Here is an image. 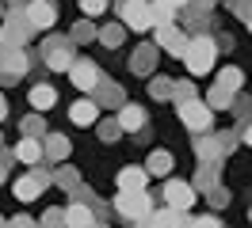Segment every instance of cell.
<instances>
[{
    "instance_id": "ab89813d",
    "label": "cell",
    "mask_w": 252,
    "mask_h": 228,
    "mask_svg": "<svg viewBox=\"0 0 252 228\" xmlns=\"http://www.w3.org/2000/svg\"><path fill=\"white\" fill-rule=\"evenodd\" d=\"M191 228H221L218 213H203V217H191Z\"/></svg>"
},
{
    "instance_id": "cb8c5ba5",
    "label": "cell",
    "mask_w": 252,
    "mask_h": 228,
    "mask_svg": "<svg viewBox=\"0 0 252 228\" xmlns=\"http://www.w3.org/2000/svg\"><path fill=\"white\" fill-rule=\"evenodd\" d=\"M172 152H164V149H153L149 152V160H145V175H168L172 171Z\"/></svg>"
},
{
    "instance_id": "681fc988",
    "label": "cell",
    "mask_w": 252,
    "mask_h": 228,
    "mask_svg": "<svg viewBox=\"0 0 252 228\" xmlns=\"http://www.w3.org/2000/svg\"><path fill=\"white\" fill-rule=\"evenodd\" d=\"M0 19H4V0H0Z\"/></svg>"
},
{
    "instance_id": "d590c367",
    "label": "cell",
    "mask_w": 252,
    "mask_h": 228,
    "mask_svg": "<svg viewBox=\"0 0 252 228\" xmlns=\"http://www.w3.org/2000/svg\"><path fill=\"white\" fill-rule=\"evenodd\" d=\"M229 110H233L241 122H249V114H252V99H249V95H241V91H233V103H229Z\"/></svg>"
},
{
    "instance_id": "f1b7e54d",
    "label": "cell",
    "mask_w": 252,
    "mask_h": 228,
    "mask_svg": "<svg viewBox=\"0 0 252 228\" xmlns=\"http://www.w3.org/2000/svg\"><path fill=\"white\" fill-rule=\"evenodd\" d=\"M229 103H233V91L218 88V84L206 91V106H210V110H229Z\"/></svg>"
},
{
    "instance_id": "9c48e42d",
    "label": "cell",
    "mask_w": 252,
    "mask_h": 228,
    "mask_svg": "<svg viewBox=\"0 0 252 228\" xmlns=\"http://www.w3.org/2000/svg\"><path fill=\"white\" fill-rule=\"evenodd\" d=\"M134 228H191V213L172 209V205H160V209H153L145 221H138Z\"/></svg>"
},
{
    "instance_id": "f546056e",
    "label": "cell",
    "mask_w": 252,
    "mask_h": 228,
    "mask_svg": "<svg viewBox=\"0 0 252 228\" xmlns=\"http://www.w3.org/2000/svg\"><path fill=\"white\" fill-rule=\"evenodd\" d=\"M95 133H99L103 145H115V141L123 137V129H119V122H115V118H99V122H95Z\"/></svg>"
},
{
    "instance_id": "d6986e66",
    "label": "cell",
    "mask_w": 252,
    "mask_h": 228,
    "mask_svg": "<svg viewBox=\"0 0 252 228\" xmlns=\"http://www.w3.org/2000/svg\"><path fill=\"white\" fill-rule=\"evenodd\" d=\"M115 182H119V190H145V186H149V175H145V167H123V171L115 175Z\"/></svg>"
},
{
    "instance_id": "816d5d0a",
    "label": "cell",
    "mask_w": 252,
    "mask_h": 228,
    "mask_svg": "<svg viewBox=\"0 0 252 228\" xmlns=\"http://www.w3.org/2000/svg\"><path fill=\"white\" fill-rule=\"evenodd\" d=\"M245 23H249V30H252V15H249V19H245Z\"/></svg>"
},
{
    "instance_id": "8992f818",
    "label": "cell",
    "mask_w": 252,
    "mask_h": 228,
    "mask_svg": "<svg viewBox=\"0 0 252 228\" xmlns=\"http://www.w3.org/2000/svg\"><path fill=\"white\" fill-rule=\"evenodd\" d=\"M50 182H54V179H50V171L42 164H34L27 175H19V179H16V198H19V202H34V198H42V190H46Z\"/></svg>"
},
{
    "instance_id": "6da1fadb",
    "label": "cell",
    "mask_w": 252,
    "mask_h": 228,
    "mask_svg": "<svg viewBox=\"0 0 252 228\" xmlns=\"http://www.w3.org/2000/svg\"><path fill=\"white\" fill-rule=\"evenodd\" d=\"M237 133L233 129H221V133H199V141H195V156H199V164H221L225 156H233L237 152Z\"/></svg>"
},
{
    "instance_id": "f907efd6",
    "label": "cell",
    "mask_w": 252,
    "mask_h": 228,
    "mask_svg": "<svg viewBox=\"0 0 252 228\" xmlns=\"http://www.w3.org/2000/svg\"><path fill=\"white\" fill-rule=\"evenodd\" d=\"M0 228H8V221H4V217H0Z\"/></svg>"
},
{
    "instance_id": "484cf974",
    "label": "cell",
    "mask_w": 252,
    "mask_h": 228,
    "mask_svg": "<svg viewBox=\"0 0 252 228\" xmlns=\"http://www.w3.org/2000/svg\"><path fill=\"white\" fill-rule=\"evenodd\" d=\"M149 19H153V27H168L176 19V8L168 0H153V4H149Z\"/></svg>"
},
{
    "instance_id": "d4e9b609",
    "label": "cell",
    "mask_w": 252,
    "mask_h": 228,
    "mask_svg": "<svg viewBox=\"0 0 252 228\" xmlns=\"http://www.w3.org/2000/svg\"><path fill=\"white\" fill-rule=\"evenodd\" d=\"M218 175H221V164H199L191 186H195V190H210V186H218Z\"/></svg>"
},
{
    "instance_id": "ee69618b",
    "label": "cell",
    "mask_w": 252,
    "mask_h": 228,
    "mask_svg": "<svg viewBox=\"0 0 252 228\" xmlns=\"http://www.w3.org/2000/svg\"><path fill=\"white\" fill-rule=\"evenodd\" d=\"M191 4H195V8H199V12H210V8H214V4H218V0H191Z\"/></svg>"
},
{
    "instance_id": "52a82bcc",
    "label": "cell",
    "mask_w": 252,
    "mask_h": 228,
    "mask_svg": "<svg viewBox=\"0 0 252 228\" xmlns=\"http://www.w3.org/2000/svg\"><path fill=\"white\" fill-rule=\"evenodd\" d=\"M180 122L191 133H210L214 129V110L206 103H199V99H191V103H180Z\"/></svg>"
},
{
    "instance_id": "603a6c76",
    "label": "cell",
    "mask_w": 252,
    "mask_h": 228,
    "mask_svg": "<svg viewBox=\"0 0 252 228\" xmlns=\"http://www.w3.org/2000/svg\"><path fill=\"white\" fill-rule=\"evenodd\" d=\"M123 103H126V95H123L119 84H107V80H103V84L95 88V106H115V110H119Z\"/></svg>"
},
{
    "instance_id": "ffe728a7",
    "label": "cell",
    "mask_w": 252,
    "mask_h": 228,
    "mask_svg": "<svg viewBox=\"0 0 252 228\" xmlns=\"http://www.w3.org/2000/svg\"><path fill=\"white\" fill-rule=\"evenodd\" d=\"M69 118L77 122V126H95L99 122V106H95V99H80V103L69 106Z\"/></svg>"
},
{
    "instance_id": "ba28073f",
    "label": "cell",
    "mask_w": 252,
    "mask_h": 228,
    "mask_svg": "<svg viewBox=\"0 0 252 228\" xmlns=\"http://www.w3.org/2000/svg\"><path fill=\"white\" fill-rule=\"evenodd\" d=\"M115 12L123 19V27H130V30H149L153 27V19H149V0H119Z\"/></svg>"
},
{
    "instance_id": "4316f807",
    "label": "cell",
    "mask_w": 252,
    "mask_h": 228,
    "mask_svg": "<svg viewBox=\"0 0 252 228\" xmlns=\"http://www.w3.org/2000/svg\"><path fill=\"white\" fill-rule=\"evenodd\" d=\"M50 179L58 182L62 190H73V186L80 182V171H77V167H69V164H58L54 171H50Z\"/></svg>"
},
{
    "instance_id": "7a4b0ae2",
    "label": "cell",
    "mask_w": 252,
    "mask_h": 228,
    "mask_svg": "<svg viewBox=\"0 0 252 228\" xmlns=\"http://www.w3.org/2000/svg\"><path fill=\"white\" fill-rule=\"evenodd\" d=\"M153 209H157V202L145 194V190H119V194H115V202H111V213H115L119 221H126V225L145 221Z\"/></svg>"
},
{
    "instance_id": "30bf717a",
    "label": "cell",
    "mask_w": 252,
    "mask_h": 228,
    "mask_svg": "<svg viewBox=\"0 0 252 228\" xmlns=\"http://www.w3.org/2000/svg\"><path fill=\"white\" fill-rule=\"evenodd\" d=\"M31 57L23 50H12V46H0V84H16L19 76L27 73Z\"/></svg>"
},
{
    "instance_id": "3957f363",
    "label": "cell",
    "mask_w": 252,
    "mask_h": 228,
    "mask_svg": "<svg viewBox=\"0 0 252 228\" xmlns=\"http://www.w3.org/2000/svg\"><path fill=\"white\" fill-rule=\"evenodd\" d=\"M214 61H218V42L210 38V34H195L184 50V65H188L191 76H206L214 69Z\"/></svg>"
},
{
    "instance_id": "2e32d148",
    "label": "cell",
    "mask_w": 252,
    "mask_h": 228,
    "mask_svg": "<svg viewBox=\"0 0 252 228\" xmlns=\"http://www.w3.org/2000/svg\"><path fill=\"white\" fill-rule=\"evenodd\" d=\"M115 122H119V129H123V133H142L149 118H145V110H142L138 103H123V106H119V118H115Z\"/></svg>"
},
{
    "instance_id": "e575fe53",
    "label": "cell",
    "mask_w": 252,
    "mask_h": 228,
    "mask_svg": "<svg viewBox=\"0 0 252 228\" xmlns=\"http://www.w3.org/2000/svg\"><path fill=\"white\" fill-rule=\"evenodd\" d=\"M172 99H176V106L191 103V99H195V84H188V80H172Z\"/></svg>"
},
{
    "instance_id": "7c38bea8",
    "label": "cell",
    "mask_w": 252,
    "mask_h": 228,
    "mask_svg": "<svg viewBox=\"0 0 252 228\" xmlns=\"http://www.w3.org/2000/svg\"><path fill=\"white\" fill-rule=\"evenodd\" d=\"M160 198H164V205H172V209H191L195 198H199V190H195L191 182H184V179H168L164 190H160Z\"/></svg>"
},
{
    "instance_id": "f6af8a7d",
    "label": "cell",
    "mask_w": 252,
    "mask_h": 228,
    "mask_svg": "<svg viewBox=\"0 0 252 228\" xmlns=\"http://www.w3.org/2000/svg\"><path fill=\"white\" fill-rule=\"evenodd\" d=\"M4 114H8V103H4V91H0V122H4Z\"/></svg>"
},
{
    "instance_id": "8fae6325",
    "label": "cell",
    "mask_w": 252,
    "mask_h": 228,
    "mask_svg": "<svg viewBox=\"0 0 252 228\" xmlns=\"http://www.w3.org/2000/svg\"><path fill=\"white\" fill-rule=\"evenodd\" d=\"M69 80H73V88H80V91H95L99 84H103V73H99L95 61L77 57L73 65H69Z\"/></svg>"
},
{
    "instance_id": "c3c4849f",
    "label": "cell",
    "mask_w": 252,
    "mask_h": 228,
    "mask_svg": "<svg viewBox=\"0 0 252 228\" xmlns=\"http://www.w3.org/2000/svg\"><path fill=\"white\" fill-rule=\"evenodd\" d=\"M4 175H8V167H4V164H0V182H4Z\"/></svg>"
},
{
    "instance_id": "bcb514c9",
    "label": "cell",
    "mask_w": 252,
    "mask_h": 228,
    "mask_svg": "<svg viewBox=\"0 0 252 228\" xmlns=\"http://www.w3.org/2000/svg\"><path fill=\"white\" fill-rule=\"evenodd\" d=\"M168 4H172V8H188L191 0H168Z\"/></svg>"
},
{
    "instance_id": "4fadbf2b",
    "label": "cell",
    "mask_w": 252,
    "mask_h": 228,
    "mask_svg": "<svg viewBox=\"0 0 252 228\" xmlns=\"http://www.w3.org/2000/svg\"><path fill=\"white\" fill-rule=\"evenodd\" d=\"M23 15H27L31 30H50L54 23H58V8H54V0H27Z\"/></svg>"
},
{
    "instance_id": "e0dca14e",
    "label": "cell",
    "mask_w": 252,
    "mask_h": 228,
    "mask_svg": "<svg viewBox=\"0 0 252 228\" xmlns=\"http://www.w3.org/2000/svg\"><path fill=\"white\" fill-rule=\"evenodd\" d=\"M157 46H138V50H134V57H130V69H134V73L138 76H153V69H157Z\"/></svg>"
},
{
    "instance_id": "f35d334b",
    "label": "cell",
    "mask_w": 252,
    "mask_h": 228,
    "mask_svg": "<svg viewBox=\"0 0 252 228\" xmlns=\"http://www.w3.org/2000/svg\"><path fill=\"white\" fill-rule=\"evenodd\" d=\"M80 12L88 15V19H92V15H103L107 12V0H80Z\"/></svg>"
},
{
    "instance_id": "f5cc1de1",
    "label": "cell",
    "mask_w": 252,
    "mask_h": 228,
    "mask_svg": "<svg viewBox=\"0 0 252 228\" xmlns=\"http://www.w3.org/2000/svg\"><path fill=\"white\" fill-rule=\"evenodd\" d=\"M249 225H252V205H249Z\"/></svg>"
},
{
    "instance_id": "5b68a950",
    "label": "cell",
    "mask_w": 252,
    "mask_h": 228,
    "mask_svg": "<svg viewBox=\"0 0 252 228\" xmlns=\"http://www.w3.org/2000/svg\"><path fill=\"white\" fill-rule=\"evenodd\" d=\"M31 34H34V30H31V23H27V15H23V12H4V27H0V46L23 50Z\"/></svg>"
},
{
    "instance_id": "1f68e13d",
    "label": "cell",
    "mask_w": 252,
    "mask_h": 228,
    "mask_svg": "<svg viewBox=\"0 0 252 228\" xmlns=\"http://www.w3.org/2000/svg\"><path fill=\"white\" fill-rule=\"evenodd\" d=\"M149 95H153V99H172V80H168V76H149Z\"/></svg>"
},
{
    "instance_id": "83f0119b",
    "label": "cell",
    "mask_w": 252,
    "mask_h": 228,
    "mask_svg": "<svg viewBox=\"0 0 252 228\" xmlns=\"http://www.w3.org/2000/svg\"><path fill=\"white\" fill-rule=\"evenodd\" d=\"M241 84H245V73H241L237 65H229V69H221V73H218V88H225V91H241Z\"/></svg>"
},
{
    "instance_id": "277c9868",
    "label": "cell",
    "mask_w": 252,
    "mask_h": 228,
    "mask_svg": "<svg viewBox=\"0 0 252 228\" xmlns=\"http://www.w3.org/2000/svg\"><path fill=\"white\" fill-rule=\"evenodd\" d=\"M38 53H42V61H46V69H54V73H69V65L77 61V46L69 42V38H62V34H50Z\"/></svg>"
},
{
    "instance_id": "44dd1931",
    "label": "cell",
    "mask_w": 252,
    "mask_h": 228,
    "mask_svg": "<svg viewBox=\"0 0 252 228\" xmlns=\"http://www.w3.org/2000/svg\"><path fill=\"white\" fill-rule=\"evenodd\" d=\"M27 103H31V110H50V106L58 103V91L50 88V84H34L27 91Z\"/></svg>"
},
{
    "instance_id": "5bb4252c",
    "label": "cell",
    "mask_w": 252,
    "mask_h": 228,
    "mask_svg": "<svg viewBox=\"0 0 252 228\" xmlns=\"http://www.w3.org/2000/svg\"><path fill=\"white\" fill-rule=\"evenodd\" d=\"M188 34L176 27V23H168V27H157V50H164V53H172V57H184V50H188Z\"/></svg>"
},
{
    "instance_id": "db71d44e",
    "label": "cell",
    "mask_w": 252,
    "mask_h": 228,
    "mask_svg": "<svg viewBox=\"0 0 252 228\" xmlns=\"http://www.w3.org/2000/svg\"><path fill=\"white\" fill-rule=\"evenodd\" d=\"M38 228H42V225H38Z\"/></svg>"
},
{
    "instance_id": "8d00e7d4",
    "label": "cell",
    "mask_w": 252,
    "mask_h": 228,
    "mask_svg": "<svg viewBox=\"0 0 252 228\" xmlns=\"http://www.w3.org/2000/svg\"><path fill=\"white\" fill-rule=\"evenodd\" d=\"M92 38H95V23H88V19H84V23H77V27H73V38H69V42L80 46V42H92Z\"/></svg>"
},
{
    "instance_id": "b9f144b4",
    "label": "cell",
    "mask_w": 252,
    "mask_h": 228,
    "mask_svg": "<svg viewBox=\"0 0 252 228\" xmlns=\"http://www.w3.org/2000/svg\"><path fill=\"white\" fill-rule=\"evenodd\" d=\"M8 228H38V225H34L27 213H19V217H12V221H8Z\"/></svg>"
},
{
    "instance_id": "74e56055",
    "label": "cell",
    "mask_w": 252,
    "mask_h": 228,
    "mask_svg": "<svg viewBox=\"0 0 252 228\" xmlns=\"http://www.w3.org/2000/svg\"><path fill=\"white\" fill-rule=\"evenodd\" d=\"M42 228H65V209L62 205H54V209H46L42 213V221H38Z\"/></svg>"
},
{
    "instance_id": "7bdbcfd3",
    "label": "cell",
    "mask_w": 252,
    "mask_h": 228,
    "mask_svg": "<svg viewBox=\"0 0 252 228\" xmlns=\"http://www.w3.org/2000/svg\"><path fill=\"white\" fill-rule=\"evenodd\" d=\"M27 8V0H4V12H23Z\"/></svg>"
},
{
    "instance_id": "d6a6232c",
    "label": "cell",
    "mask_w": 252,
    "mask_h": 228,
    "mask_svg": "<svg viewBox=\"0 0 252 228\" xmlns=\"http://www.w3.org/2000/svg\"><path fill=\"white\" fill-rule=\"evenodd\" d=\"M203 194H206V205H210V209H214V213L229 205V190H225L221 182H218V186H210V190H203Z\"/></svg>"
},
{
    "instance_id": "7dc6e473",
    "label": "cell",
    "mask_w": 252,
    "mask_h": 228,
    "mask_svg": "<svg viewBox=\"0 0 252 228\" xmlns=\"http://www.w3.org/2000/svg\"><path fill=\"white\" fill-rule=\"evenodd\" d=\"M88 228H111V225H107V221H92Z\"/></svg>"
},
{
    "instance_id": "60d3db41",
    "label": "cell",
    "mask_w": 252,
    "mask_h": 228,
    "mask_svg": "<svg viewBox=\"0 0 252 228\" xmlns=\"http://www.w3.org/2000/svg\"><path fill=\"white\" fill-rule=\"evenodd\" d=\"M233 133H237V141H241V145H249V149H252V118H249V122H241Z\"/></svg>"
},
{
    "instance_id": "9a60e30c",
    "label": "cell",
    "mask_w": 252,
    "mask_h": 228,
    "mask_svg": "<svg viewBox=\"0 0 252 228\" xmlns=\"http://www.w3.org/2000/svg\"><path fill=\"white\" fill-rule=\"evenodd\" d=\"M69 152H73V141H69L65 133H46V137H42V160H50V164H65Z\"/></svg>"
},
{
    "instance_id": "ac0fdd59",
    "label": "cell",
    "mask_w": 252,
    "mask_h": 228,
    "mask_svg": "<svg viewBox=\"0 0 252 228\" xmlns=\"http://www.w3.org/2000/svg\"><path fill=\"white\" fill-rule=\"evenodd\" d=\"M16 160H23L27 167H34V164H42V137H23L16 149Z\"/></svg>"
},
{
    "instance_id": "7402d4cb",
    "label": "cell",
    "mask_w": 252,
    "mask_h": 228,
    "mask_svg": "<svg viewBox=\"0 0 252 228\" xmlns=\"http://www.w3.org/2000/svg\"><path fill=\"white\" fill-rule=\"evenodd\" d=\"M95 217H92V209L88 205H80V202H69L65 205V228H88Z\"/></svg>"
},
{
    "instance_id": "4dcf8cb0",
    "label": "cell",
    "mask_w": 252,
    "mask_h": 228,
    "mask_svg": "<svg viewBox=\"0 0 252 228\" xmlns=\"http://www.w3.org/2000/svg\"><path fill=\"white\" fill-rule=\"evenodd\" d=\"M95 34H99V42H103V46H111V50H115V46H123L126 27H123V23H107V27H99Z\"/></svg>"
},
{
    "instance_id": "836d02e7",
    "label": "cell",
    "mask_w": 252,
    "mask_h": 228,
    "mask_svg": "<svg viewBox=\"0 0 252 228\" xmlns=\"http://www.w3.org/2000/svg\"><path fill=\"white\" fill-rule=\"evenodd\" d=\"M23 137H46V118H42L38 110L23 118Z\"/></svg>"
}]
</instances>
